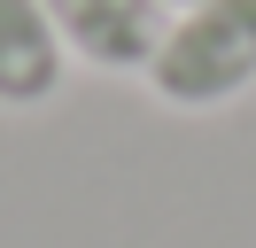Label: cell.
<instances>
[{
    "instance_id": "7a4b0ae2",
    "label": "cell",
    "mask_w": 256,
    "mask_h": 248,
    "mask_svg": "<svg viewBox=\"0 0 256 248\" xmlns=\"http://www.w3.org/2000/svg\"><path fill=\"white\" fill-rule=\"evenodd\" d=\"M39 8L54 16L62 46L86 70H116V78L148 70L163 46V24H171L163 0H39Z\"/></svg>"
},
{
    "instance_id": "6da1fadb",
    "label": "cell",
    "mask_w": 256,
    "mask_h": 248,
    "mask_svg": "<svg viewBox=\"0 0 256 248\" xmlns=\"http://www.w3.org/2000/svg\"><path fill=\"white\" fill-rule=\"evenodd\" d=\"M148 93L163 108H218L256 86V0H194L163 24L148 62Z\"/></svg>"
},
{
    "instance_id": "277c9868",
    "label": "cell",
    "mask_w": 256,
    "mask_h": 248,
    "mask_svg": "<svg viewBox=\"0 0 256 248\" xmlns=\"http://www.w3.org/2000/svg\"><path fill=\"white\" fill-rule=\"evenodd\" d=\"M163 8H194V0H163Z\"/></svg>"
},
{
    "instance_id": "3957f363",
    "label": "cell",
    "mask_w": 256,
    "mask_h": 248,
    "mask_svg": "<svg viewBox=\"0 0 256 248\" xmlns=\"http://www.w3.org/2000/svg\"><path fill=\"white\" fill-rule=\"evenodd\" d=\"M70 70V46L39 0H0V108H39L54 101Z\"/></svg>"
}]
</instances>
